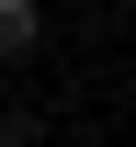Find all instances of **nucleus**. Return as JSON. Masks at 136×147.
Masks as SVG:
<instances>
[{
	"label": "nucleus",
	"instance_id": "1",
	"mask_svg": "<svg viewBox=\"0 0 136 147\" xmlns=\"http://www.w3.org/2000/svg\"><path fill=\"white\" fill-rule=\"evenodd\" d=\"M34 34H45L34 0H0V57H34Z\"/></svg>",
	"mask_w": 136,
	"mask_h": 147
}]
</instances>
